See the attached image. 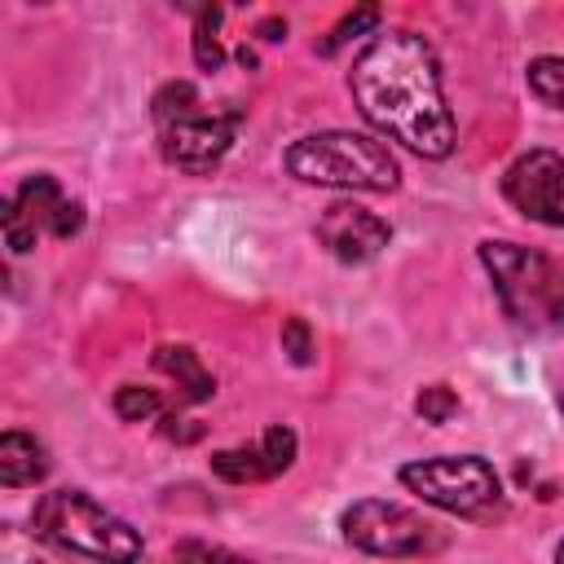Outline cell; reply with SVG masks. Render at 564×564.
<instances>
[{
    "label": "cell",
    "instance_id": "cell-1",
    "mask_svg": "<svg viewBox=\"0 0 564 564\" xmlns=\"http://www.w3.org/2000/svg\"><path fill=\"white\" fill-rule=\"evenodd\" d=\"M348 88L366 123L423 159L454 150V115L441 88V62L414 31H379L352 62Z\"/></svg>",
    "mask_w": 564,
    "mask_h": 564
},
{
    "label": "cell",
    "instance_id": "cell-2",
    "mask_svg": "<svg viewBox=\"0 0 564 564\" xmlns=\"http://www.w3.org/2000/svg\"><path fill=\"white\" fill-rule=\"evenodd\" d=\"M31 524L44 542L62 546L66 555H84L93 564H137L141 560V533L93 502L84 489H53L35 502Z\"/></svg>",
    "mask_w": 564,
    "mask_h": 564
},
{
    "label": "cell",
    "instance_id": "cell-3",
    "mask_svg": "<svg viewBox=\"0 0 564 564\" xmlns=\"http://www.w3.org/2000/svg\"><path fill=\"white\" fill-rule=\"evenodd\" d=\"M286 172L308 181V185H326V189H366V194H383L397 189L401 167L392 159V150L366 132H308L286 150Z\"/></svg>",
    "mask_w": 564,
    "mask_h": 564
},
{
    "label": "cell",
    "instance_id": "cell-4",
    "mask_svg": "<svg viewBox=\"0 0 564 564\" xmlns=\"http://www.w3.org/2000/svg\"><path fill=\"white\" fill-rule=\"evenodd\" d=\"M480 264L494 278V291L507 308V317H516L520 326H555L560 300H564V269L520 242H502L489 238L480 242Z\"/></svg>",
    "mask_w": 564,
    "mask_h": 564
},
{
    "label": "cell",
    "instance_id": "cell-5",
    "mask_svg": "<svg viewBox=\"0 0 564 564\" xmlns=\"http://www.w3.org/2000/svg\"><path fill=\"white\" fill-rule=\"evenodd\" d=\"M401 485L419 494L423 502L449 516H467V520H485L502 507V480L480 454H445V458L405 463Z\"/></svg>",
    "mask_w": 564,
    "mask_h": 564
},
{
    "label": "cell",
    "instance_id": "cell-6",
    "mask_svg": "<svg viewBox=\"0 0 564 564\" xmlns=\"http://www.w3.org/2000/svg\"><path fill=\"white\" fill-rule=\"evenodd\" d=\"M344 538L366 551V555H383V560H405V555H423L436 546V529L401 507V502H388V498H361L344 511Z\"/></svg>",
    "mask_w": 564,
    "mask_h": 564
},
{
    "label": "cell",
    "instance_id": "cell-7",
    "mask_svg": "<svg viewBox=\"0 0 564 564\" xmlns=\"http://www.w3.org/2000/svg\"><path fill=\"white\" fill-rule=\"evenodd\" d=\"M238 123H242L238 110H203L198 106V110L159 128V150L172 167H181L189 176H203L229 154V145L238 137Z\"/></svg>",
    "mask_w": 564,
    "mask_h": 564
},
{
    "label": "cell",
    "instance_id": "cell-8",
    "mask_svg": "<svg viewBox=\"0 0 564 564\" xmlns=\"http://www.w3.org/2000/svg\"><path fill=\"white\" fill-rule=\"evenodd\" d=\"M502 198L538 220L564 229V154L555 150H524L507 172H502Z\"/></svg>",
    "mask_w": 564,
    "mask_h": 564
},
{
    "label": "cell",
    "instance_id": "cell-9",
    "mask_svg": "<svg viewBox=\"0 0 564 564\" xmlns=\"http://www.w3.org/2000/svg\"><path fill=\"white\" fill-rule=\"evenodd\" d=\"M392 229L383 216L357 203H330L317 220V242L339 260V264H370L388 247Z\"/></svg>",
    "mask_w": 564,
    "mask_h": 564
},
{
    "label": "cell",
    "instance_id": "cell-10",
    "mask_svg": "<svg viewBox=\"0 0 564 564\" xmlns=\"http://www.w3.org/2000/svg\"><path fill=\"white\" fill-rule=\"evenodd\" d=\"M48 471V454L31 432H4L0 436V485L4 489H22L44 480Z\"/></svg>",
    "mask_w": 564,
    "mask_h": 564
},
{
    "label": "cell",
    "instance_id": "cell-11",
    "mask_svg": "<svg viewBox=\"0 0 564 564\" xmlns=\"http://www.w3.org/2000/svg\"><path fill=\"white\" fill-rule=\"evenodd\" d=\"M154 370H163L167 379H176V388H181L189 401H207V397L216 392L212 370H207V366L198 361V352L185 348V344H159V348H154Z\"/></svg>",
    "mask_w": 564,
    "mask_h": 564
},
{
    "label": "cell",
    "instance_id": "cell-12",
    "mask_svg": "<svg viewBox=\"0 0 564 564\" xmlns=\"http://www.w3.org/2000/svg\"><path fill=\"white\" fill-rule=\"evenodd\" d=\"M13 207H18V216L40 234V229H53L57 212L66 207V194H62V185H57L48 172H35V176H26V181L18 185Z\"/></svg>",
    "mask_w": 564,
    "mask_h": 564
},
{
    "label": "cell",
    "instance_id": "cell-13",
    "mask_svg": "<svg viewBox=\"0 0 564 564\" xmlns=\"http://www.w3.org/2000/svg\"><path fill=\"white\" fill-rule=\"evenodd\" d=\"M212 471L220 480H229V485H251V480H269L273 476L264 454H260V441L238 445V449H216L212 454Z\"/></svg>",
    "mask_w": 564,
    "mask_h": 564
},
{
    "label": "cell",
    "instance_id": "cell-14",
    "mask_svg": "<svg viewBox=\"0 0 564 564\" xmlns=\"http://www.w3.org/2000/svg\"><path fill=\"white\" fill-rule=\"evenodd\" d=\"M0 564H75V560H66V551L53 546V542H44L40 533L4 529V538H0Z\"/></svg>",
    "mask_w": 564,
    "mask_h": 564
},
{
    "label": "cell",
    "instance_id": "cell-15",
    "mask_svg": "<svg viewBox=\"0 0 564 564\" xmlns=\"http://www.w3.org/2000/svg\"><path fill=\"white\" fill-rule=\"evenodd\" d=\"M198 106H203V97H198V88H194L189 79H167V84L154 93V101H150L159 128L172 123V119H181V115H189V110H198Z\"/></svg>",
    "mask_w": 564,
    "mask_h": 564
},
{
    "label": "cell",
    "instance_id": "cell-16",
    "mask_svg": "<svg viewBox=\"0 0 564 564\" xmlns=\"http://www.w3.org/2000/svg\"><path fill=\"white\" fill-rule=\"evenodd\" d=\"M216 26H220V9L203 4L198 9V22H194V62L203 70H220V62H225V48L216 40Z\"/></svg>",
    "mask_w": 564,
    "mask_h": 564
},
{
    "label": "cell",
    "instance_id": "cell-17",
    "mask_svg": "<svg viewBox=\"0 0 564 564\" xmlns=\"http://www.w3.org/2000/svg\"><path fill=\"white\" fill-rule=\"evenodd\" d=\"M529 88L546 106L564 110V57H533L529 62Z\"/></svg>",
    "mask_w": 564,
    "mask_h": 564
},
{
    "label": "cell",
    "instance_id": "cell-18",
    "mask_svg": "<svg viewBox=\"0 0 564 564\" xmlns=\"http://www.w3.org/2000/svg\"><path fill=\"white\" fill-rule=\"evenodd\" d=\"M159 410H163V401H159L154 388H137V383L115 388V414H119L123 423H145V419H154Z\"/></svg>",
    "mask_w": 564,
    "mask_h": 564
},
{
    "label": "cell",
    "instance_id": "cell-19",
    "mask_svg": "<svg viewBox=\"0 0 564 564\" xmlns=\"http://www.w3.org/2000/svg\"><path fill=\"white\" fill-rule=\"evenodd\" d=\"M375 22H379V9H375V4H361V9H352V13H348V18H339V22H335V31H330V35L317 44V53H326V57H330V53H335V48H344L352 35L370 31Z\"/></svg>",
    "mask_w": 564,
    "mask_h": 564
},
{
    "label": "cell",
    "instance_id": "cell-20",
    "mask_svg": "<svg viewBox=\"0 0 564 564\" xmlns=\"http://www.w3.org/2000/svg\"><path fill=\"white\" fill-rule=\"evenodd\" d=\"M295 445H300V441H295V432H291V427H282V423H278V427H269V432L260 436V454H264V463H269V471H273V476H278V471H286V467L295 463Z\"/></svg>",
    "mask_w": 564,
    "mask_h": 564
},
{
    "label": "cell",
    "instance_id": "cell-21",
    "mask_svg": "<svg viewBox=\"0 0 564 564\" xmlns=\"http://www.w3.org/2000/svg\"><path fill=\"white\" fill-rule=\"evenodd\" d=\"M414 410L423 414V423H449V414L458 410V397H454V388H445V383H427V388L414 397Z\"/></svg>",
    "mask_w": 564,
    "mask_h": 564
},
{
    "label": "cell",
    "instance_id": "cell-22",
    "mask_svg": "<svg viewBox=\"0 0 564 564\" xmlns=\"http://www.w3.org/2000/svg\"><path fill=\"white\" fill-rule=\"evenodd\" d=\"M282 352H286L295 366H308V361H313L317 344H313V330H308L304 317H286V322H282Z\"/></svg>",
    "mask_w": 564,
    "mask_h": 564
},
{
    "label": "cell",
    "instance_id": "cell-23",
    "mask_svg": "<svg viewBox=\"0 0 564 564\" xmlns=\"http://www.w3.org/2000/svg\"><path fill=\"white\" fill-rule=\"evenodd\" d=\"M167 564H251V560H242V555H234V551H225V546L181 542V546L172 551V560H167Z\"/></svg>",
    "mask_w": 564,
    "mask_h": 564
},
{
    "label": "cell",
    "instance_id": "cell-24",
    "mask_svg": "<svg viewBox=\"0 0 564 564\" xmlns=\"http://www.w3.org/2000/svg\"><path fill=\"white\" fill-rule=\"evenodd\" d=\"M0 229H4V242H9V251H31L35 247V229L18 216V207H13V198H4V207H0Z\"/></svg>",
    "mask_w": 564,
    "mask_h": 564
},
{
    "label": "cell",
    "instance_id": "cell-25",
    "mask_svg": "<svg viewBox=\"0 0 564 564\" xmlns=\"http://www.w3.org/2000/svg\"><path fill=\"white\" fill-rule=\"evenodd\" d=\"M163 436L185 445V441H198V436H203V427H198L194 419H176V414H167V419H163Z\"/></svg>",
    "mask_w": 564,
    "mask_h": 564
},
{
    "label": "cell",
    "instance_id": "cell-26",
    "mask_svg": "<svg viewBox=\"0 0 564 564\" xmlns=\"http://www.w3.org/2000/svg\"><path fill=\"white\" fill-rule=\"evenodd\" d=\"M256 35H260V40H282V35H286V22H282V18H264V22L256 26Z\"/></svg>",
    "mask_w": 564,
    "mask_h": 564
},
{
    "label": "cell",
    "instance_id": "cell-27",
    "mask_svg": "<svg viewBox=\"0 0 564 564\" xmlns=\"http://www.w3.org/2000/svg\"><path fill=\"white\" fill-rule=\"evenodd\" d=\"M555 326L564 330V300H560V313H555Z\"/></svg>",
    "mask_w": 564,
    "mask_h": 564
},
{
    "label": "cell",
    "instance_id": "cell-28",
    "mask_svg": "<svg viewBox=\"0 0 564 564\" xmlns=\"http://www.w3.org/2000/svg\"><path fill=\"white\" fill-rule=\"evenodd\" d=\"M555 564H564V542H560V551H555Z\"/></svg>",
    "mask_w": 564,
    "mask_h": 564
}]
</instances>
